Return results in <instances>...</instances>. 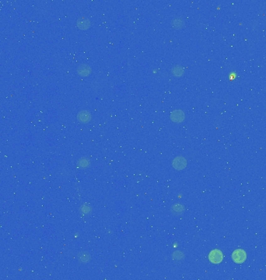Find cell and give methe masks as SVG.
Returning <instances> with one entry per match:
<instances>
[{
  "label": "cell",
  "mask_w": 266,
  "mask_h": 280,
  "mask_svg": "<svg viewBox=\"0 0 266 280\" xmlns=\"http://www.w3.org/2000/svg\"><path fill=\"white\" fill-rule=\"evenodd\" d=\"M209 259L213 264H220L223 259V255L221 250H212L209 255Z\"/></svg>",
  "instance_id": "1"
},
{
  "label": "cell",
  "mask_w": 266,
  "mask_h": 280,
  "mask_svg": "<svg viewBox=\"0 0 266 280\" xmlns=\"http://www.w3.org/2000/svg\"><path fill=\"white\" fill-rule=\"evenodd\" d=\"M246 258H247V255H246L245 251L241 249L234 250V252L232 254L233 261L236 264H241V263L244 262Z\"/></svg>",
  "instance_id": "2"
},
{
  "label": "cell",
  "mask_w": 266,
  "mask_h": 280,
  "mask_svg": "<svg viewBox=\"0 0 266 280\" xmlns=\"http://www.w3.org/2000/svg\"><path fill=\"white\" fill-rule=\"evenodd\" d=\"M174 167L176 169H183L186 166V160L182 157H177L174 161Z\"/></svg>",
  "instance_id": "3"
},
{
  "label": "cell",
  "mask_w": 266,
  "mask_h": 280,
  "mask_svg": "<svg viewBox=\"0 0 266 280\" xmlns=\"http://www.w3.org/2000/svg\"><path fill=\"white\" fill-rule=\"evenodd\" d=\"M171 118L175 122H180L181 121H182V119L184 120V113H182L181 111H176L173 112Z\"/></svg>",
  "instance_id": "4"
},
{
  "label": "cell",
  "mask_w": 266,
  "mask_h": 280,
  "mask_svg": "<svg viewBox=\"0 0 266 280\" xmlns=\"http://www.w3.org/2000/svg\"><path fill=\"white\" fill-rule=\"evenodd\" d=\"M174 255H176V257L174 256V258H175V259H182V258L184 257L183 254L181 253L180 251H177V252H175V253H174Z\"/></svg>",
  "instance_id": "5"
}]
</instances>
